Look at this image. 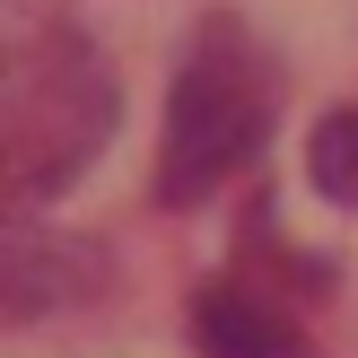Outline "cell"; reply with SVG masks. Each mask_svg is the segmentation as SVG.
Instances as JSON below:
<instances>
[{
	"label": "cell",
	"instance_id": "6da1fadb",
	"mask_svg": "<svg viewBox=\"0 0 358 358\" xmlns=\"http://www.w3.org/2000/svg\"><path fill=\"white\" fill-rule=\"evenodd\" d=\"M271 122H280V62L262 52V35L245 17L210 9L192 27L184 62H175V87H166L157 201L166 210H201L210 192L254 175V157L271 149Z\"/></svg>",
	"mask_w": 358,
	"mask_h": 358
},
{
	"label": "cell",
	"instance_id": "7a4b0ae2",
	"mask_svg": "<svg viewBox=\"0 0 358 358\" xmlns=\"http://www.w3.org/2000/svg\"><path fill=\"white\" fill-rule=\"evenodd\" d=\"M114 122H122L114 62L70 17L27 27L9 44V70H0V184H9V210L62 201L105 157Z\"/></svg>",
	"mask_w": 358,
	"mask_h": 358
},
{
	"label": "cell",
	"instance_id": "3957f363",
	"mask_svg": "<svg viewBox=\"0 0 358 358\" xmlns=\"http://www.w3.org/2000/svg\"><path fill=\"white\" fill-rule=\"evenodd\" d=\"M245 227L254 236L236 245V262L192 289V358H306V306L332 289V262L271 245L262 210Z\"/></svg>",
	"mask_w": 358,
	"mask_h": 358
},
{
	"label": "cell",
	"instance_id": "277c9868",
	"mask_svg": "<svg viewBox=\"0 0 358 358\" xmlns=\"http://www.w3.org/2000/svg\"><path fill=\"white\" fill-rule=\"evenodd\" d=\"M105 289V254L87 236H52L35 210H9V245H0V297L9 324H35L52 306H79Z\"/></svg>",
	"mask_w": 358,
	"mask_h": 358
},
{
	"label": "cell",
	"instance_id": "5b68a950",
	"mask_svg": "<svg viewBox=\"0 0 358 358\" xmlns=\"http://www.w3.org/2000/svg\"><path fill=\"white\" fill-rule=\"evenodd\" d=\"M306 184L332 210H358V105H332L306 140Z\"/></svg>",
	"mask_w": 358,
	"mask_h": 358
}]
</instances>
